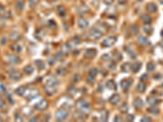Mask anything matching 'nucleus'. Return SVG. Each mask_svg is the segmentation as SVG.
<instances>
[{"mask_svg":"<svg viewBox=\"0 0 163 122\" xmlns=\"http://www.w3.org/2000/svg\"><path fill=\"white\" fill-rule=\"evenodd\" d=\"M76 108L78 111H81L83 113H89L91 110V107L87 102H86L83 99H80L76 103Z\"/></svg>","mask_w":163,"mask_h":122,"instance_id":"obj_1","label":"nucleus"},{"mask_svg":"<svg viewBox=\"0 0 163 122\" xmlns=\"http://www.w3.org/2000/svg\"><path fill=\"white\" fill-rule=\"evenodd\" d=\"M38 95H39V92H38V90H37V89L31 88L28 90H26L24 96L26 98V99H28V100H32V99L35 98Z\"/></svg>","mask_w":163,"mask_h":122,"instance_id":"obj_2","label":"nucleus"},{"mask_svg":"<svg viewBox=\"0 0 163 122\" xmlns=\"http://www.w3.org/2000/svg\"><path fill=\"white\" fill-rule=\"evenodd\" d=\"M69 115L68 111L65 108H60L57 110L55 113V116L58 120H63L65 118H67V116Z\"/></svg>","mask_w":163,"mask_h":122,"instance_id":"obj_3","label":"nucleus"},{"mask_svg":"<svg viewBox=\"0 0 163 122\" xmlns=\"http://www.w3.org/2000/svg\"><path fill=\"white\" fill-rule=\"evenodd\" d=\"M48 102L47 99L42 98L40 101H38L35 105L34 108L38 110V111H45L47 108H48Z\"/></svg>","mask_w":163,"mask_h":122,"instance_id":"obj_4","label":"nucleus"},{"mask_svg":"<svg viewBox=\"0 0 163 122\" xmlns=\"http://www.w3.org/2000/svg\"><path fill=\"white\" fill-rule=\"evenodd\" d=\"M117 42V38L114 36H110L109 37L105 38L102 42V46L104 47H111L112 46H114L115 42Z\"/></svg>","mask_w":163,"mask_h":122,"instance_id":"obj_5","label":"nucleus"},{"mask_svg":"<svg viewBox=\"0 0 163 122\" xmlns=\"http://www.w3.org/2000/svg\"><path fill=\"white\" fill-rule=\"evenodd\" d=\"M104 35V34L101 31H100L96 28H93V29L90 31V36H91L93 39L95 40H98L100 38Z\"/></svg>","mask_w":163,"mask_h":122,"instance_id":"obj_6","label":"nucleus"},{"mask_svg":"<svg viewBox=\"0 0 163 122\" xmlns=\"http://www.w3.org/2000/svg\"><path fill=\"white\" fill-rule=\"evenodd\" d=\"M6 60L10 64H18L20 62L19 57L16 56V55H7Z\"/></svg>","mask_w":163,"mask_h":122,"instance_id":"obj_7","label":"nucleus"},{"mask_svg":"<svg viewBox=\"0 0 163 122\" xmlns=\"http://www.w3.org/2000/svg\"><path fill=\"white\" fill-rule=\"evenodd\" d=\"M131 83H132V80L131 79H124V80H122L121 81V83H120L122 90L123 91H126L128 89L131 87Z\"/></svg>","mask_w":163,"mask_h":122,"instance_id":"obj_8","label":"nucleus"},{"mask_svg":"<svg viewBox=\"0 0 163 122\" xmlns=\"http://www.w3.org/2000/svg\"><path fill=\"white\" fill-rule=\"evenodd\" d=\"M21 77L22 74L18 71H13L9 74V78L13 81H19L20 79H21Z\"/></svg>","mask_w":163,"mask_h":122,"instance_id":"obj_9","label":"nucleus"},{"mask_svg":"<svg viewBox=\"0 0 163 122\" xmlns=\"http://www.w3.org/2000/svg\"><path fill=\"white\" fill-rule=\"evenodd\" d=\"M79 43H80V39L78 38L77 37H73L71 38V39L68 42V45L70 48H74L75 47H77V45H79Z\"/></svg>","mask_w":163,"mask_h":122,"instance_id":"obj_10","label":"nucleus"},{"mask_svg":"<svg viewBox=\"0 0 163 122\" xmlns=\"http://www.w3.org/2000/svg\"><path fill=\"white\" fill-rule=\"evenodd\" d=\"M134 108H136L137 110H139V109H141L144 108V103L142 100V98H134Z\"/></svg>","mask_w":163,"mask_h":122,"instance_id":"obj_11","label":"nucleus"},{"mask_svg":"<svg viewBox=\"0 0 163 122\" xmlns=\"http://www.w3.org/2000/svg\"><path fill=\"white\" fill-rule=\"evenodd\" d=\"M121 100V97L119 95H117V94H114V95H113L110 98H109V103L113 105H117V103H118Z\"/></svg>","mask_w":163,"mask_h":122,"instance_id":"obj_12","label":"nucleus"},{"mask_svg":"<svg viewBox=\"0 0 163 122\" xmlns=\"http://www.w3.org/2000/svg\"><path fill=\"white\" fill-rule=\"evenodd\" d=\"M44 90L46 91V93L49 95H52L54 94L56 92V87L55 86H47L45 85L44 86Z\"/></svg>","mask_w":163,"mask_h":122,"instance_id":"obj_13","label":"nucleus"},{"mask_svg":"<svg viewBox=\"0 0 163 122\" xmlns=\"http://www.w3.org/2000/svg\"><path fill=\"white\" fill-rule=\"evenodd\" d=\"M96 54H97V51L95 49H87L85 52V56L89 59H92L96 55Z\"/></svg>","mask_w":163,"mask_h":122,"instance_id":"obj_14","label":"nucleus"},{"mask_svg":"<svg viewBox=\"0 0 163 122\" xmlns=\"http://www.w3.org/2000/svg\"><path fill=\"white\" fill-rule=\"evenodd\" d=\"M59 84V81L57 80V78H55V77H52L47 80L46 85L47 86H55L56 87Z\"/></svg>","mask_w":163,"mask_h":122,"instance_id":"obj_15","label":"nucleus"},{"mask_svg":"<svg viewBox=\"0 0 163 122\" xmlns=\"http://www.w3.org/2000/svg\"><path fill=\"white\" fill-rule=\"evenodd\" d=\"M89 25V22L84 18H79L77 20V25L81 29H85Z\"/></svg>","mask_w":163,"mask_h":122,"instance_id":"obj_16","label":"nucleus"},{"mask_svg":"<svg viewBox=\"0 0 163 122\" xmlns=\"http://www.w3.org/2000/svg\"><path fill=\"white\" fill-rule=\"evenodd\" d=\"M142 29H143V31L147 34H153V28L149 24L144 25L143 27H142Z\"/></svg>","mask_w":163,"mask_h":122,"instance_id":"obj_17","label":"nucleus"},{"mask_svg":"<svg viewBox=\"0 0 163 122\" xmlns=\"http://www.w3.org/2000/svg\"><path fill=\"white\" fill-rule=\"evenodd\" d=\"M147 102L149 105H151V106H155V105L158 104L159 100L153 96H148L147 98Z\"/></svg>","mask_w":163,"mask_h":122,"instance_id":"obj_18","label":"nucleus"},{"mask_svg":"<svg viewBox=\"0 0 163 122\" xmlns=\"http://www.w3.org/2000/svg\"><path fill=\"white\" fill-rule=\"evenodd\" d=\"M146 10H147L148 12L153 13L157 11V7L155 3H148L147 6H146Z\"/></svg>","mask_w":163,"mask_h":122,"instance_id":"obj_19","label":"nucleus"},{"mask_svg":"<svg viewBox=\"0 0 163 122\" xmlns=\"http://www.w3.org/2000/svg\"><path fill=\"white\" fill-rule=\"evenodd\" d=\"M109 118V112H107L105 110H103L100 112V115L99 116V120L100 121H106Z\"/></svg>","mask_w":163,"mask_h":122,"instance_id":"obj_20","label":"nucleus"},{"mask_svg":"<svg viewBox=\"0 0 163 122\" xmlns=\"http://www.w3.org/2000/svg\"><path fill=\"white\" fill-rule=\"evenodd\" d=\"M137 42H138V43L139 44V45H141V46H146L148 43V38L146 37H144V36H139V37H138Z\"/></svg>","mask_w":163,"mask_h":122,"instance_id":"obj_21","label":"nucleus"},{"mask_svg":"<svg viewBox=\"0 0 163 122\" xmlns=\"http://www.w3.org/2000/svg\"><path fill=\"white\" fill-rule=\"evenodd\" d=\"M141 66H142V64L140 62H134L132 65H131V70L133 73H138V72L139 71V69L141 68Z\"/></svg>","mask_w":163,"mask_h":122,"instance_id":"obj_22","label":"nucleus"},{"mask_svg":"<svg viewBox=\"0 0 163 122\" xmlns=\"http://www.w3.org/2000/svg\"><path fill=\"white\" fill-rule=\"evenodd\" d=\"M86 114L85 113H83L82 112H81V111H78V112H74V117L77 120H85L87 116H85Z\"/></svg>","mask_w":163,"mask_h":122,"instance_id":"obj_23","label":"nucleus"},{"mask_svg":"<svg viewBox=\"0 0 163 122\" xmlns=\"http://www.w3.org/2000/svg\"><path fill=\"white\" fill-rule=\"evenodd\" d=\"M106 86L108 89H109V90H115L117 89V86H116V83L114 80H109L106 82Z\"/></svg>","mask_w":163,"mask_h":122,"instance_id":"obj_24","label":"nucleus"},{"mask_svg":"<svg viewBox=\"0 0 163 122\" xmlns=\"http://www.w3.org/2000/svg\"><path fill=\"white\" fill-rule=\"evenodd\" d=\"M88 11H89V8L87 6H86V5H81V6L77 8V12L80 15L87 14L88 12Z\"/></svg>","mask_w":163,"mask_h":122,"instance_id":"obj_25","label":"nucleus"},{"mask_svg":"<svg viewBox=\"0 0 163 122\" xmlns=\"http://www.w3.org/2000/svg\"><path fill=\"white\" fill-rule=\"evenodd\" d=\"M23 71H24V73L27 75H30V74H32L33 73V71H34V68H33V67L32 65L30 64H28L26 65L25 67L23 68Z\"/></svg>","mask_w":163,"mask_h":122,"instance_id":"obj_26","label":"nucleus"},{"mask_svg":"<svg viewBox=\"0 0 163 122\" xmlns=\"http://www.w3.org/2000/svg\"><path fill=\"white\" fill-rule=\"evenodd\" d=\"M26 90H27V89L25 86H20V87H18L17 89H16L15 92H16V94L17 95H19V96H23V95H25Z\"/></svg>","mask_w":163,"mask_h":122,"instance_id":"obj_27","label":"nucleus"},{"mask_svg":"<svg viewBox=\"0 0 163 122\" xmlns=\"http://www.w3.org/2000/svg\"><path fill=\"white\" fill-rule=\"evenodd\" d=\"M146 90V85L144 82H139L136 86V90L139 93H144Z\"/></svg>","mask_w":163,"mask_h":122,"instance_id":"obj_28","label":"nucleus"},{"mask_svg":"<svg viewBox=\"0 0 163 122\" xmlns=\"http://www.w3.org/2000/svg\"><path fill=\"white\" fill-rule=\"evenodd\" d=\"M140 19H141L142 21H144L145 24H149L150 22L152 21V18L151 16L147 15V14H143L140 16Z\"/></svg>","mask_w":163,"mask_h":122,"instance_id":"obj_29","label":"nucleus"},{"mask_svg":"<svg viewBox=\"0 0 163 122\" xmlns=\"http://www.w3.org/2000/svg\"><path fill=\"white\" fill-rule=\"evenodd\" d=\"M21 111H22V113H23V115H25V116H30L31 114H33V110L30 108H29V107L22 108Z\"/></svg>","mask_w":163,"mask_h":122,"instance_id":"obj_30","label":"nucleus"},{"mask_svg":"<svg viewBox=\"0 0 163 122\" xmlns=\"http://www.w3.org/2000/svg\"><path fill=\"white\" fill-rule=\"evenodd\" d=\"M11 48H12V50L13 51H16V52H20L21 51V50H22V48H21V47L19 45V44H17V43H14V44H12V46H11Z\"/></svg>","mask_w":163,"mask_h":122,"instance_id":"obj_31","label":"nucleus"},{"mask_svg":"<svg viewBox=\"0 0 163 122\" xmlns=\"http://www.w3.org/2000/svg\"><path fill=\"white\" fill-rule=\"evenodd\" d=\"M148 112L152 113V114H154V115H157V114H159L160 112V110L159 108H155L154 106H153L152 108H149L148 109Z\"/></svg>","mask_w":163,"mask_h":122,"instance_id":"obj_32","label":"nucleus"},{"mask_svg":"<svg viewBox=\"0 0 163 122\" xmlns=\"http://www.w3.org/2000/svg\"><path fill=\"white\" fill-rule=\"evenodd\" d=\"M128 109H129V107L126 103H123L120 106V111L123 113H126L128 112Z\"/></svg>","mask_w":163,"mask_h":122,"instance_id":"obj_33","label":"nucleus"},{"mask_svg":"<svg viewBox=\"0 0 163 122\" xmlns=\"http://www.w3.org/2000/svg\"><path fill=\"white\" fill-rule=\"evenodd\" d=\"M156 68V65L153 62H148L147 64V70L148 72H153Z\"/></svg>","mask_w":163,"mask_h":122,"instance_id":"obj_34","label":"nucleus"},{"mask_svg":"<svg viewBox=\"0 0 163 122\" xmlns=\"http://www.w3.org/2000/svg\"><path fill=\"white\" fill-rule=\"evenodd\" d=\"M10 38L12 39V41H18L20 38V35L17 33H12V34H10Z\"/></svg>","mask_w":163,"mask_h":122,"instance_id":"obj_35","label":"nucleus"},{"mask_svg":"<svg viewBox=\"0 0 163 122\" xmlns=\"http://www.w3.org/2000/svg\"><path fill=\"white\" fill-rule=\"evenodd\" d=\"M122 68L123 72H129L130 69H131V64L129 63H124L122 66Z\"/></svg>","mask_w":163,"mask_h":122,"instance_id":"obj_36","label":"nucleus"},{"mask_svg":"<svg viewBox=\"0 0 163 122\" xmlns=\"http://www.w3.org/2000/svg\"><path fill=\"white\" fill-rule=\"evenodd\" d=\"M57 12H58V13H59L60 16H64L65 15V13H66V10H65V7H63V6H59L57 7Z\"/></svg>","mask_w":163,"mask_h":122,"instance_id":"obj_37","label":"nucleus"},{"mask_svg":"<svg viewBox=\"0 0 163 122\" xmlns=\"http://www.w3.org/2000/svg\"><path fill=\"white\" fill-rule=\"evenodd\" d=\"M69 47L68 45H64L62 47H61V52L65 55H68L69 53Z\"/></svg>","mask_w":163,"mask_h":122,"instance_id":"obj_38","label":"nucleus"},{"mask_svg":"<svg viewBox=\"0 0 163 122\" xmlns=\"http://www.w3.org/2000/svg\"><path fill=\"white\" fill-rule=\"evenodd\" d=\"M35 64H36V66H37V67L39 69H42V68H45V64H44V62H42V61H41V60H37L36 62H35Z\"/></svg>","mask_w":163,"mask_h":122,"instance_id":"obj_39","label":"nucleus"},{"mask_svg":"<svg viewBox=\"0 0 163 122\" xmlns=\"http://www.w3.org/2000/svg\"><path fill=\"white\" fill-rule=\"evenodd\" d=\"M95 28H96V29H98L100 31L102 32L103 34H104L105 31H106V28H105V26H104L103 25H101V24H98V25H96L95 26Z\"/></svg>","mask_w":163,"mask_h":122,"instance_id":"obj_40","label":"nucleus"},{"mask_svg":"<svg viewBox=\"0 0 163 122\" xmlns=\"http://www.w3.org/2000/svg\"><path fill=\"white\" fill-rule=\"evenodd\" d=\"M97 74H98L97 68H91L89 71V75L91 77H95V76H96Z\"/></svg>","mask_w":163,"mask_h":122,"instance_id":"obj_41","label":"nucleus"},{"mask_svg":"<svg viewBox=\"0 0 163 122\" xmlns=\"http://www.w3.org/2000/svg\"><path fill=\"white\" fill-rule=\"evenodd\" d=\"M7 15H8V12H7L6 10H5V8L3 6H1V5H0V16H7Z\"/></svg>","mask_w":163,"mask_h":122,"instance_id":"obj_42","label":"nucleus"},{"mask_svg":"<svg viewBox=\"0 0 163 122\" xmlns=\"http://www.w3.org/2000/svg\"><path fill=\"white\" fill-rule=\"evenodd\" d=\"M16 8L17 10H19V11H21L24 8V3L23 2H18L16 4Z\"/></svg>","mask_w":163,"mask_h":122,"instance_id":"obj_43","label":"nucleus"},{"mask_svg":"<svg viewBox=\"0 0 163 122\" xmlns=\"http://www.w3.org/2000/svg\"><path fill=\"white\" fill-rule=\"evenodd\" d=\"M15 120L16 121H23L24 120L23 116L20 115V114H16V116H15Z\"/></svg>","mask_w":163,"mask_h":122,"instance_id":"obj_44","label":"nucleus"},{"mask_svg":"<svg viewBox=\"0 0 163 122\" xmlns=\"http://www.w3.org/2000/svg\"><path fill=\"white\" fill-rule=\"evenodd\" d=\"M101 59H102L103 61H108L110 59V55L109 54H104L102 55V57H101Z\"/></svg>","mask_w":163,"mask_h":122,"instance_id":"obj_45","label":"nucleus"},{"mask_svg":"<svg viewBox=\"0 0 163 122\" xmlns=\"http://www.w3.org/2000/svg\"><path fill=\"white\" fill-rule=\"evenodd\" d=\"M141 121L142 122H150V121H152V119L149 117V116H144L143 117L141 118Z\"/></svg>","mask_w":163,"mask_h":122,"instance_id":"obj_46","label":"nucleus"},{"mask_svg":"<svg viewBox=\"0 0 163 122\" xmlns=\"http://www.w3.org/2000/svg\"><path fill=\"white\" fill-rule=\"evenodd\" d=\"M131 31H132V33L134 34H137L138 33H139V29L136 26V25H133V26H131Z\"/></svg>","mask_w":163,"mask_h":122,"instance_id":"obj_47","label":"nucleus"},{"mask_svg":"<svg viewBox=\"0 0 163 122\" xmlns=\"http://www.w3.org/2000/svg\"><path fill=\"white\" fill-rule=\"evenodd\" d=\"M39 0H29V3L30 5V7H33L38 3Z\"/></svg>","mask_w":163,"mask_h":122,"instance_id":"obj_48","label":"nucleus"},{"mask_svg":"<svg viewBox=\"0 0 163 122\" xmlns=\"http://www.w3.org/2000/svg\"><path fill=\"white\" fill-rule=\"evenodd\" d=\"M94 80H95V77H92L91 76H89L87 78V81L89 82V83H92L94 81Z\"/></svg>","mask_w":163,"mask_h":122,"instance_id":"obj_49","label":"nucleus"},{"mask_svg":"<svg viewBox=\"0 0 163 122\" xmlns=\"http://www.w3.org/2000/svg\"><path fill=\"white\" fill-rule=\"evenodd\" d=\"M4 108H6V103H5L3 101H1V100H0V110L3 109Z\"/></svg>","mask_w":163,"mask_h":122,"instance_id":"obj_50","label":"nucleus"},{"mask_svg":"<svg viewBox=\"0 0 163 122\" xmlns=\"http://www.w3.org/2000/svg\"><path fill=\"white\" fill-rule=\"evenodd\" d=\"M114 120L117 121V122H118V121H123V118L121 116H117L116 117H115V119H114Z\"/></svg>","mask_w":163,"mask_h":122,"instance_id":"obj_51","label":"nucleus"},{"mask_svg":"<svg viewBox=\"0 0 163 122\" xmlns=\"http://www.w3.org/2000/svg\"><path fill=\"white\" fill-rule=\"evenodd\" d=\"M114 0H104V3L107 5H111L112 3H114Z\"/></svg>","mask_w":163,"mask_h":122,"instance_id":"obj_52","label":"nucleus"},{"mask_svg":"<svg viewBox=\"0 0 163 122\" xmlns=\"http://www.w3.org/2000/svg\"><path fill=\"white\" fill-rule=\"evenodd\" d=\"M134 116H132V115H127V117H126V120H127V121H132V120H134Z\"/></svg>","mask_w":163,"mask_h":122,"instance_id":"obj_53","label":"nucleus"},{"mask_svg":"<svg viewBox=\"0 0 163 122\" xmlns=\"http://www.w3.org/2000/svg\"><path fill=\"white\" fill-rule=\"evenodd\" d=\"M143 79H146V80H147V79H148V75L144 74V75L142 76V77H141V80H143Z\"/></svg>","mask_w":163,"mask_h":122,"instance_id":"obj_54","label":"nucleus"},{"mask_svg":"<svg viewBox=\"0 0 163 122\" xmlns=\"http://www.w3.org/2000/svg\"><path fill=\"white\" fill-rule=\"evenodd\" d=\"M38 120V119H37L36 117H33V118H30V121H34V120Z\"/></svg>","mask_w":163,"mask_h":122,"instance_id":"obj_55","label":"nucleus"},{"mask_svg":"<svg viewBox=\"0 0 163 122\" xmlns=\"http://www.w3.org/2000/svg\"><path fill=\"white\" fill-rule=\"evenodd\" d=\"M159 1H160V3L163 5V0H159Z\"/></svg>","mask_w":163,"mask_h":122,"instance_id":"obj_56","label":"nucleus"},{"mask_svg":"<svg viewBox=\"0 0 163 122\" xmlns=\"http://www.w3.org/2000/svg\"><path fill=\"white\" fill-rule=\"evenodd\" d=\"M161 37H163V30L161 31Z\"/></svg>","mask_w":163,"mask_h":122,"instance_id":"obj_57","label":"nucleus"},{"mask_svg":"<svg viewBox=\"0 0 163 122\" xmlns=\"http://www.w3.org/2000/svg\"><path fill=\"white\" fill-rule=\"evenodd\" d=\"M0 121H3V118L1 117V116H0Z\"/></svg>","mask_w":163,"mask_h":122,"instance_id":"obj_58","label":"nucleus"},{"mask_svg":"<svg viewBox=\"0 0 163 122\" xmlns=\"http://www.w3.org/2000/svg\"><path fill=\"white\" fill-rule=\"evenodd\" d=\"M120 1H121V2H126V0H120Z\"/></svg>","mask_w":163,"mask_h":122,"instance_id":"obj_59","label":"nucleus"},{"mask_svg":"<svg viewBox=\"0 0 163 122\" xmlns=\"http://www.w3.org/2000/svg\"><path fill=\"white\" fill-rule=\"evenodd\" d=\"M162 87H163V84H162Z\"/></svg>","mask_w":163,"mask_h":122,"instance_id":"obj_60","label":"nucleus"}]
</instances>
